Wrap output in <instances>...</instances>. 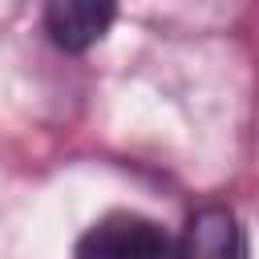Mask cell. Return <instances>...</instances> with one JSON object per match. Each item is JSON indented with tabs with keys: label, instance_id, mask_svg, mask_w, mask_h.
<instances>
[{
	"label": "cell",
	"instance_id": "obj_1",
	"mask_svg": "<svg viewBox=\"0 0 259 259\" xmlns=\"http://www.w3.org/2000/svg\"><path fill=\"white\" fill-rule=\"evenodd\" d=\"M77 259H178V243L146 214L113 210L77 239Z\"/></svg>",
	"mask_w": 259,
	"mask_h": 259
},
{
	"label": "cell",
	"instance_id": "obj_3",
	"mask_svg": "<svg viewBox=\"0 0 259 259\" xmlns=\"http://www.w3.org/2000/svg\"><path fill=\"white\" fill-rule=\"evenodd\" d=\"M178 259H247V239L235 210L223 202L198 206L178 235Z\"/></svg>",
	"mask_w": 259,
	"mask_h": 259
},
{
	"label": "cell",
	"instance_id": "obj_2",
	"mask_svg": "<svg viewBox=\"0 0 259 259\" xmlns=\"http://www.w3.org/2000/svg\"><path fill=\"white\" fill-rule=\"evenodd\" d=\"M117 0H45L40 24L61 53H89L109 36Z\"/></svg>",
	"mask_w": 259,
	"mask_h": 259
}]
</instances>
